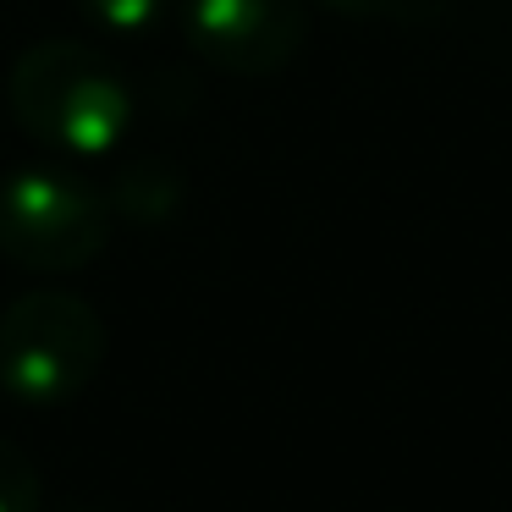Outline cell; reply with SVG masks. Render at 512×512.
<instances>
[{
    "instance_id": "obj_1",
    "label": "cell",
    "mask_w": 512,
    "mask_h": 512,
    "mask_svg": "<svg viewBox=\"0 0 512 512\" xmlns=\"http://www.w3.org/2000/svg\"><path fill=\"white\" fill-rule=\"evenodd\" d=\"M12 116L34 144L56 155H111L133 133V83L78 39H45L23 50L6 78Z\"/></svg>"
},
{
    "instance_id": "obj_5",
    "label": "cell",
    "mask_w": 512,
    "mask_h": 512,
    "mask_svg": "<svg viewBox=\"0 0 512 512\" xmlns=\"http://www.w3.org/2000/svg\"><path fill=\"white\" fill-rule=\"evenodd\" d=\"M182 199V177L171 166H155V160H144V166H133L122 182H116V210L122 215H138V221H160L166 210H177Z\"/></svg>"
},
{
    "instance_id": "obj_4",
    "label": "cell",
    "mask_w": 512,
    "mask_h": 512,
    "mask_svg": "<svg viewBox=\"0 0 512 512\" xmlns=\"http://www.w3.org/2000/svg\"><path fill=\"white\" fill-rule=\"evenodd\" d=\"M193 56L232 78H270L309 39V0H177Z\"/></svg>"
},
{
    "instance_id": "obj_6",
    "label": "cell",
    "mask_w": 512,
    "mask_h": 512,
    "mask_svg": "<svg viewBox=\"0 0 512 512\" xmlns=\"http://www.w3.org/2000/svg\"><path fill=\"white\" fill-rule=\"evenodd\" d=\"M45 490H39V468L28 463L23 446L0 441V512H39Z\"/></svg>"
},
{
    "instance_id": "obj_9",
    "label": "cell",
    "mask_w": 512,
    "mask_h": 512,
    "mask_svg": "<svg viewBox=\"0 0 512 512\" xmlns=\"http://www.w3.org/2000/svg\"><path fill=\"white\" fill-rule=\"evenodd\" d=\"M72 512H83V507H72Z\"/></svg>"
},
{
    "instance_id": "obj_8",
    "label": "cell",
    "mask_w": 512,
    "mask_h": 512,
    "mask_svg": "<svg viewBox=\"0 0 512 512\" xmlns=\"http://www.w3.org/2000/svg\"><path fill=\"white\" fill-rule=\"evenodd\" d=\"M325 12L336 17H358V23H375V17H413L419 0H320Z\"/></svg>"
},
{
    "instance_id": "obj_2",
    "label": "cell",
    "mask_w": 512,
    "mask_h": 512,
    "mask_svg": "<svg viewBox=\"0 0 512 512\" xmlns=\"http://www.w3.org/2000/svg\"><path fill=\"white\" fill-rule=\"evenodd\" d=\"M105 364V320L61 287L23 292L0 314V386L23 408L72 402Z\"/></svg>"
},
{
    "instance_id": "obj_7",
    "label": "cell",
    "mask_w": 512,
    "mask_h": 512,
    "mask_svg": "<svg viewBox=\"0 0 512 512\" xmlns=\"http://www.w3.org/2000/svg\"><path fill=\"white\" fill-rule=\"evenodd\" d=\"M83 6H89L105 28H116V34H149V28H160L171 17L177 0H83Z\"/></svg>"
},
{
    "instance_id": "obj_3",
    "label": "cell",
    "mask_w": 512,
    "mask_h": 512,
    "mask_svg": "<svg viewBox=\"0 0 512 512\" xmlns=\"http://www.w3.org/2000/svg\"><path fill=\"white\" fill-rule=\"evenodd\" d=\"M111 243V199L56 166L0 177V254L39 276H72Z\"/></svg>"
}]
</instances>
